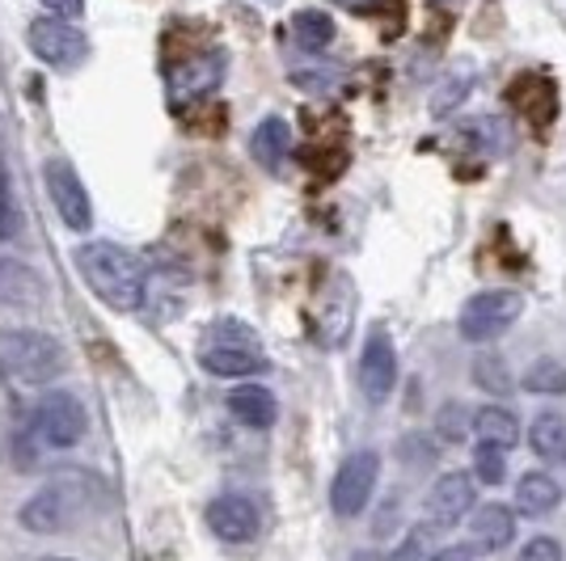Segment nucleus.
Here are the masks:
<instances>
[{"instance_id":"obj_8","label":"nucleus","mask_w":566,"mask_h":561,"mask_svg":"<svg viewBox=\"0 0 566 561\" xmlns=\"http://www.w3.org/2000/svg\"><path fill=\"white\" fill-rule=\"evenodd\" d=\"M377 477H380V456H377V452H368V447H364V452H352V456L338 465V473H334V486H331L334 515L355 519V515L373 502Z\"/></svg>"},{"instance_id":"obj_23","label":"nucleus","mask_w":566,"mask_h":561,"mask_svg":"<svg viewBox=\"0 0 566 561\" xmlns=\"http://www.w3.org/2000/svg\"><path fill=\"white\" fill-rule=\"evenodd\" d=\"M524 389H528V393H542V398H563L566 363H558V359H537V363L524 372Z\"/></svg>"},{"instance_id":"obj_12","label":"nucleus","mask_w":566,"mask_h":561,"mask_svg":"<svg viewBox=\"0 0 566 561\" xmlns=\"http://www.w3.org/2000/svg\"><path fill=\"white\" fill-rule=\"evenodd\" d=\"M224 81V51L203 47L190 51L182 64H169V89L178 97H203Z\"/></svg>"},{"instance_id":"obj_29","label":"nucleus","mask_w":566,"mask_h":561,"mask_svg":"<svg viewBox=\"0 0 566 561\" xmlns=\"http://www.w3.org/2000/svg\"><path fill=\"white\" fill-rule=\"evenodd\" d=\"M516 561H563V544L554 537H533L516 553Z\"/></svg>"},{"instance_id":"obj_11","label":"nucleus","mask_w":566,"mask_h":561,"mask_svg":"<svg viewBox=\"0 0 566 561\" xmlns=\"http://www.w3.org/2000/svg\"><path fill=\"white\" fill-rule=\"evenodd\" d=\"M478 502V477L470 473H444L431 490H427L423 515L431 528H457Z\"/></svg>"},{"instance_id":"obj_1","label":"nucleus","mask_w":566,"mask_h":561,"mask_svg":"<svg viewBox=\"0 0 566 561\" xmlns=\"http://www.w3.org/2000/svg\"><path fill=\"white\" fill-rule=\"evenodd\" d=\"M102 498H106V490H102V481L94 473L69 468V473H55L51 481H43L39 490L30 494L18 519L34 537H55V532H69L76 523H85L102 507Z\"/></svg>"},{"instance_id":"obj_9","label":"nucleus","mask_w":566,"mask_h":561,"mask_svg":"<svg viewBox=\"0 0 566 561\" xmlns=\"http://www.w3.org/2000/svg\"><path fill=\"white\" fill-rule=\"evenodd\" d=\"M43 182H48V194L55 211H60V220L69 224L72 233H90L94 229V203H90V190L81 182V173L64 157H51L43 165Z\"/></svg>"},{"instance_id":"obj_28","label":"nucleus","mask_w":566,"mask_h":561,"mask_svg":"<svg viewBox=\"0 0 566 561\" xmlns=\"http://www.w3.org/2000/svg\"><path fill=\"white\" fill-rule=\"evenodd\" d=\"M473 477H478L482 486H499V481L507 477V456H503V447L478 444V452H473Z\"/></svg>"},{"instance_id":"obj_25","label":"nucleus","mask_w":566,"mask_h":561,"mask_svg":"<svg viewBox=\"0 0 566 561\" xmlns=\"http://www.w3.org/2000/svg\"><path fill=\"white\" fill-rule=\"evenodd\" d=\"M473 380H478V389H486V393H495V398H507V393H512V372H507V363H503L499 354H478V359H473Z\"/></svg>"},{"instance_id":"obj_22","label":"nucleus","mask_w":566,"mask_h":561,"mask_svg":"<svg viewBox=\"0 0 566 561\" xmlns=\"http://www.w3.org/2000/svg\"><path fill=\"white\" fill-rule=\"evenodd\" d=\"M292 39L301 51H326L334 43V18L322 9H301L292 18Z\"/></svg>"},{"instance_id":"obj_21","label":"nucleus","mask_w":566,"mask_h":561,"mask_svg":"<svg viewBox=\"0 0 566 561\" xmlns=\"http://www.w3.org/2000/svg\"><path fill=\"white\" fill-rule=\"evenodd\" d=\"M287 148H292V127H287L283 118H262L254 140H250V152H254L266 169H275V165L287 157Z\"/></svg>"},{"instance_id":"obj_20","label":"nucleus","mask_w":566,"mask_h":561,"mask_svg":"<svg viewBox=\"0 0 566 561\" xmlns=\"http://www.w3.org/2000/svg\"><path fill=\"white\" fill-rule=\"evenodd\" d=\"M473 435L482 440V444H495V447H516L520 444V419L512 410H503V405H482L478 414H473Z\"/></svg>"},{"instance_id":"obj_24","label":"nucleus","mask_w":566,"mask_h":561,"mask_svg":"<svg viewBox=\"0 0 566 561\" xmlns=\"http://www.w3.org/2000/svg\"><path fill=\"white\" fill-rule=\"evenodd\" d=\"M436 553H440V549H436V528L423 519V523H415V528L401 537V544L389 553V561H436Z\"/></svg>"},{"instance_id":"obj_4","label":"nucleus","mask_w":566,"mask_h":561,"mask_svg":"<svg viewBox=\"0 0 566 561\" xmlns=\"http://www.w3.org/2000/svg\"><path fill=\"white\" fill-rule=\"evenodd\" d=\"M195 354H199L203 372H212V375H259L271 368L259 334L245 326V321H233V317L208 326V334L199 338Z\"/></svg>"},{"instance_id":"obj_31","label":"nucleus","mask_w":566,"mask_h":561,"mask_svg":"<svg viewBox=\"0 0 566 561\" xmlns=\"http://www.w3.org/2000/svg\"><path fill=\"white\" fill-rule=\"evenodd\" d=\"M436 561H473V553L457 544V549H440V553H436Z\"/></svg>"},{"instance_id":"obj_33","label":"nucleus","mask_w":566,"mask_h":561,"mask_svg":"<svg viewBox=\"0 0 566 561\" xmlns=\"http://www.w3.org/2000/svg\"><path fill=\"white\" fill-rule=\"evenodd\" d=\"M266 4H275V0H266Z\"/></svg>"},{"instance_id":"obj_15","label":"nucleus","mask_w":566,"mask_h":561,"mask_svg":"<svg viewBox=\"0 0 566 561\" xmlns=\"http://www.w3.org/2000/svg\"><path fill=\"white\" fill-rule=\"evenodd\" d=\"M352 313H355V292H352V283L338 275V279L331 283V292L322 296L317 338H322L326 347H338V342H343V334L352 329Z\"/></svg>"},{"instance_id":"obj_16","label":"nucleus","mask_w":566,"mask_h":561,"mask_svg":"<svg viewBox=\"0 0 566 561\" xmlns=\"http://www.w3.org/2000/svg\"><path fill=\"white\" fill-rule=\"evenodd\" d=\"M512 537H516V515H512V507L486 502V507L473 511V544L478 549L495 553V549H507Z\"/></svg>"},{"instance_id":"obj_5","label":"nucleus","mask_w":566,"mask_h":561,"mask_svg":"<svg viewBox=\"0 0 566 561\" xmlns=\"http://www.w3.org/2000/svg\"><path fill=\"white\" fill-rule=\"evenodd\" d=\"M85 426H90V414L81 401L72 393H48V398H39L34 414H30L25 440L39 452H69L85 440Z\"/></svg>"},{"instance_id":"obj_17","label":"nucleus","mask_w":566,"mask_h":561,"mask_svg":"<svg viewBox=\"0 0 566 561\" xmlns=\"http://www.w3.org/2000/svg\"><path fill=\"white\" fill-rule=\"evenodd\" d=\"M229 410H233V419L241 426H254V431H266L275 414H280V401L271 389H262V384H241L229 393Z\"/></svg>"},{"instance_id":"obj_26","label":"nucleus","mask_w":566,"mask_h":561,"mask_svg":"<svg viewBox=\"0 0 566 561\" xmlns=\"http://www.w3.org/2000/svg\"><path fill=\"white\" fill-rule=\"evenodd\" d=\"M528 89H533V97H516V102L524 106L528 123L545 127V123L554 118V110H558V102H554V85H549V81H542V76H528Z\"/></svg>"},{"instance_id":"obj_27","label":"nucleus","mask_w":566,"mask_h":561,"mask_svg":"<svg viewBox=\"0 0 566 561\" xmlns=\"http://www.w3.org/2000/svg\"><path fill=\"white\" fill-rule=\"evenodd\" d=\"M470 431H473V414L461 401H449V405L440 410V419H436V435H440L444 444H461Z\"/></svg>"},{"instance_id":"obj_2","label":"nucleus","mask_w":566,"mask_h":561,"mask_svg":"<svg viewBox=\"0 0 566 561\" xmlns=\"http://www.w3.org/2000/svg\"><path fill=\"white\" fill-rule=\"evenodd\" d=\"M76 271L81 279L90 283L97 300L115 313H136L148 296V271L144 262L127 245H115V241H85L76 245Z\"/></svg>"},{"instance_id":"obj_3","label":"nucleus","mask_w":566,"mask_h":561,"mask_svg":"<svg viewBox=\"0 0 566 561\" xmlns=\"http://www.w3.org/2000/svg\"><path fill=\"white\" fill-rule=\"evenodd\" d=\"M69 368V351L43 329H0V380L43 389Z\"/></svg>"},{"instance_id":"obj_30","label":"nucleus","mask_w":566,"mask_h":561,"mask_svg":"<svg viewBox=\"0 0 566 561\" xmlns=\"http://www.w3.org/2000/svg\"><path fill=\"white\" fill-rule=\"evenodd\" d=\"M43 9H48L51 18H69V22H76V18L85 13V0H43Z\"/></svg>"},{"instance_id":"obj_19","label":"nucleus","mask_w":566,"mask_h":561,"mask_svg":"<svg viewBox=\"0 0 566 561\" xmlns=\"http://www.w3.org/2000/svg\"><path fill=\"white\" fill-rule=\"evenodd\" d=\"M558 502H563V490H558V481H554L549 473H524V477L516 481V511L520 515L542 519V515H549Z\"/></svg>"},{"instance_id":"obj_10","label":"nucleus","mask_w":566,"mask_h":561,"mask_svg":"<svg viewBox=\"0 0 566 561\" xmlns=\"http://www.w3.org/2000/svg\"><path fill=\"white\" fill-rule=\"evenodd\" d=\"M394 384H398V351H394L389 329L377 326L364 342V354H359V393L373 405H380L394 393Z\"/></svg>"},{"instance_id":"obj_18","label":"nucleus","mask_w":566,"mask_h":561,"mask_svg":"<svg viewBox=\"0 0 566 561\" xmlns=\"http://www.w3.org/2000/svg\"><path fill=\"white\" fill-rule=\"evenodd\" d=\"M528 447L542 456L545 465H566V419L545 410L528 422Z\"/></svg>"},{"instance_id":"obj_6","label":"nucleus","mask_w":566,"mask_h":561,"mask_svg":"<svg viewBox=\"0 0 566 561\" xmlns=\"http://www.w3.org/2000/svg\"><path fill=\"white\" fill-rule=\"evenodd\" d=\"M25 43H30V51H34L43 64H51V68H60V72L81 68V64L90 60V39H85V30L76 22H69V18H51V13L34 18Z\"/></svg>"},{"instance_id":"obj_14","label":"nucleus","mask_w":566,"mask_h":561,"mask_svg":"<svg viewBox=\"0 0 566 561\" xmlns=\"http://www.w3.org/2000/svg\"><path fill=\"white\" fill-rule=\"evenodd\" d=\"M48 296V283L43 275L22 262V257H0V305L30 308Z\"/></svg>"},{"instance_id":"obj_13","label":"nucleus","mask_w":566,"mask_h":561,"mask_svg":"<svg viewBox=\"0 0 566 561\" xmlns=\"http://www.w3.org/2000/svg\"><path fill=\"white\" fill-rule=\"evenodd\" d=\"M208 528H212L224 544H250V540L259 537L262 515L250 498L224 494V498H216L212 507H208Z\"/></svg>"},{"instance_id":"obj_7","label":"nucleus","mask_w":566,"mask_h":561,"mask_svg":"<svg viewBox=\"0 0 566 561\" xmlns=\"http://www.w3.org/2000/svg\"><path fill=\"white\" fill-rule=\"evenodd\" d=\"M524 313V296L520 292H478L461 305L457 317V334L465 342H491L503 329H512Z\"/></svg>"},{"instance_id":"obj_32","label":"nucleus","mask_w":566,"mask_h":561,"mask_svg":"<svg viewBox=\"0 0 566 561\" xmlns=\"http://www.w3.org/2000/svg\"><path fill=\"white\" fill-rule=\"evenodd\" d=\"M43 561H76V558H43Z\"/></svg>"}]
</instances>
